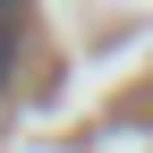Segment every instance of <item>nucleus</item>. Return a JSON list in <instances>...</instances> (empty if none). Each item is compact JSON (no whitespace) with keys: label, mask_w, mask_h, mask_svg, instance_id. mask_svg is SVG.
Masks as SVG:
<instances>
[{"label":"nucleus","mask_w":153,"mask_h":153,"mask_svg":"<svg viewBox=\"0 0 153 153\" xmlns=\"http://www.w3.org/2000/svg\"><path fill=\"white\" fill-rule=\"evenodd\" d=\"M9 68H17V34H9V9H0V85H9Z\"/></svg>","instance_id":"1"},{"label":"nucleus","mask_w":153,"mask_h":153,"mask_svg":"<svg viewBox=\"0 0 153 153\" xmlns=\"http://www.w3.org/2000/svg\"><path fill=\"white\" fill-rule=\"evenodd\" d=\"M0 9H9V0H0Z\"/></svg>","instance_id":"2"}]
</instances>
